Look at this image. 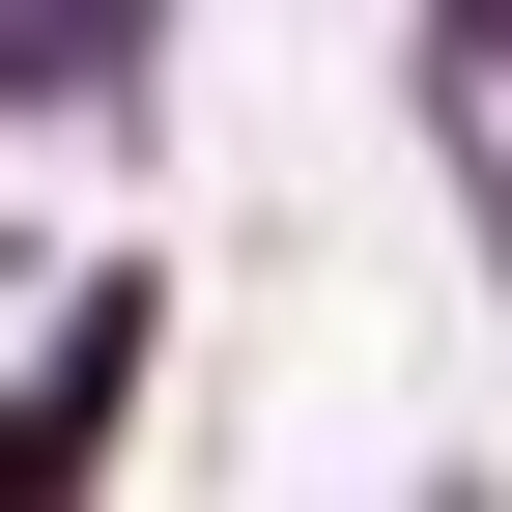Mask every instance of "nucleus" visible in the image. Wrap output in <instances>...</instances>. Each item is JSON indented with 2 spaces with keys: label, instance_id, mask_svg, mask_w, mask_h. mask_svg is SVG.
<instances>
[{
  "label": "nucleus",
  "instance_id": "nucleus-1",
  "mask_svg": "<svg viewBox=\"0 0 512 512\" xmlns=\"http://www.w3.org/2000/svg\"><path fill=\"white\" fill-rule=\"evenodd\" d=\"M143 342H171V285H86V313H57V370H0V512H86V484H114Z\"/></svg>",
  "mask_w": 512,
  "mask_h": 512
}]
</instances>
